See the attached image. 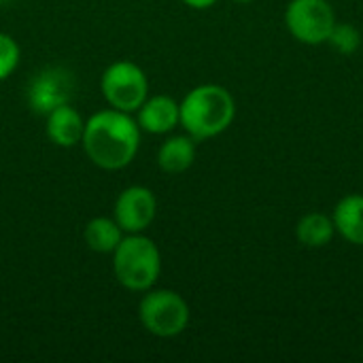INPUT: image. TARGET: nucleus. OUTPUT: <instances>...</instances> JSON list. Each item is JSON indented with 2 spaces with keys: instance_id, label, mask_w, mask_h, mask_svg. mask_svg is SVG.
Listing matches in <instances>:
<instances>
[{
  "instance_id": "f257e3e1",
  "label": "nucleus",
  "mask_w": 363,
  "mask_h": 363,
  "mask_svg": "<svg viewBox=\"0 0 363 363\" xmlns=\"http://www.w3.org/2000/svg\"><path fill=\"white\" fill-rule=\"evenodd\" d=\"M81 147L87 160L102 170H121L132 164L140 147V128L132 113L104 108L85 121Z\"/></svg>"
},
{
  "instance_id": "f03ea898",
  "label": "nucleus",
  "mask_w": 363,
  "mask_h": 363,
  "mask_svg": "<svg viewBox=\"0 0 363 363\" xmlns=\"http://www.w3.org/2000/svg\"><path fill=\"white\" fill-rule=\"evenodd\" d=\"M181 123L185 134L194 140H206L223 134L234 117L236 102L234 96L217 83H204L187 91V96L179 102Z\"/></svg>"
},
{
  "instance_id": "7ed1b4c3",
  "label": "nucleus",
  "mask_w": 363,
  "mask_h": 363,
  "mask_svg": "<svg viewBox=\"0 0 363 363\" xmlns=\"http://www.w3.org/2000/svg\"><path fill=\"white\" fill-rule=\"evenodd\" d=\"M113 255V272L128 291H149L162 272V255L157 245L145 234H125Z\"/></svg>"
},
{
  "instance_id": "20e7f679",
  "label": "nucleus",
  "mask_w": 363,
  "mask_h": 363,
  "mask_svg": "<svg viewBox=\"0 0 363 363\" xmlns=\"http://www.w3.org/2000/svg\"><path fill=\"white\" fill-rule=\"evenodd\" d=\"M143 328L157 338H174L189 325V304L172 289H149L138 304Z\"/></svg>"
},
{
  "instance_id": "39448f33",
  "label": "nucleus",
  "mask_w": 363,
  "mask_h": 363,
  "mask_svg": "<svg viewBox=\"0 0 363 363\" xmlns=\"http://www.w3.org/2000/svg\"><path fill=\"white\" fill-rule=\"evenodd\" d=\"M100 89L111 108L123 113H136L138 106L149 96V81L138 64L130 60H119L113 62L102 72Z\"/></svg>"
},
{
  "instance_id": "423d86ee",
  "label": "nucleus",
  "mask_w": 363,
  "mask_h": 363,
  "mask_svg": "<svg viewBox=\"0 0 363 363\" xmlns=\"http://www.w3.org/2000/svg\"><path fill=\"white\" fill-rule=\"evenodd\" d=\"M285 23L296 40L323 45L336 26V13L328 0H291L285 9Z\"/></svg>"
},
{
  "instance_id": "0eeeda50",
  "label": "nucleus",
  "mask_w": 363,
  "mask_h": 363,
  "mask_svg": "<svg viewBox=\"0 0 363 363\" xmlns=\"http://www.w3.org/2000/svg\"><path fill=\"white\" fill-rule=\"evenodd\" d=\"M72 94H74V74L62 66H47L38 70L26 87L28 106L38 115H47L53 108L68 104Z\"/></svg>"
},
{
  "instance_id": "6e6552de",
  "label": "nucleus",
  "mask_w": 363,
  "mask_h": 363,
  "mask_svg": "<svg viewBox=\"0 0 363 363\" xmlns=\"http://www.w3.org/2000/svg\"><path fill=\"white\" fill-rule=\"evenodd\" d=\"M157 215L155 194L145 185L125 187L113 206V219L119 223L123 234H143Z\"/></svg>"
},
{
  "instance_id": "1a4fd4ad",
  "label": "nucleus",
  "mask_w": 363,
  "mask_h": 363,
  "mask_svg": "<svg viewBox=\"0 0 363 363\" xmlns=\"http://www.w3.org/2000/svg\"><path fill=\"white\" fill-rule=\"evenodd\" d=\"M136 123H138L140 132L168 134L181 123L179 102L164 94L147 96V100L136 111Z\"/></svg>"
},
{
  "instance_id": "9d476101",
  "label": "nucleus",
  "mask_w": 363,
  "mask_h": 363,
  "mask_svg": "<svg viewBox=\"0 0 363 363\" xmlns=\"http://www.w3.org/2000/svg\"><path fill=\"white\" fill-rule=\"evenodd\" d=\"M45 119H47L45 132H47V138L53 145L64 147V149L81 145L83 130H85V119L81 117V113L70 102L53 108L51 113L45 115Z\"/></svg>"
},
{
  "instance_id": "9b49d317",
  "label": "nucleus",
  "mask_w": 363,
  "mask_h": 363,
  "mask_svg": "<svg viewBox=\"0 0 363 363\" xmlns=\"http://www.w3.org/2000/svg\"><path fill=\"white\" fill-rule=\"evenodd\" d=\"M196 162V140L189 134H177L162 143L157 151V166L166 174H181Z\"/></svg>"
},
{
  "instance_id": "f8f14e48",
  "label": "nucleus",
  "mask_w": 363,
  "mask_h": 363,
  "mask_svg": "<svg viewBox=\"0 0 363 363\" xmlns=\"http://www.w3.org/2000/svg\"><path fill=\"white\" fill-rule=\"evenodd\" d=\"M336 232L351 245H363V194H349L340 198L334 213Z\"/></svg>"
},
{
  "instance_id": "ddd939ff",
  "label": "nucleus",
  "mask_w": 363,
  "mask_h": 363,
  "mask_svg": "<svg viewBox=\"0 0 363 363\" xmlns=\"http://www.w3.org/2000/svg\"><path fill=\"white\" fill-rule=\"evenodd\" d=\"M334 234H336L334 219L325 213H315V211L306 213L296 225L298 240L308 249H321V247L330 245Z\"/></svg>"
},
{
  "instance_id": "4468645a",
  "label": "nucleus",
  "mask_w": 363,
  "mask_h": 363,
  "mask_svg": "<svg viewBox=\"0 0 363 363\" xmlns=\"http://www.w3.org/2000/svg\"><path fill=\"white\" fill-rule=\"evenodd\" d=\"M85 245L96 253H113L123 238V230L113 217H94L83 232Z\"/></svg>"
},
{
  "instance_id": "2eb2a0df",
  "label": "nucleus",
  "mask_w": 363,
  "mask_h": 363,
  "mask_svg": "<svg viewBox=\"0 0 363 363\" xmlns=\"http://www.w3.org/2000/svg\"><path fill=\"white\" fill-rule=\"evenodd\" d=\"M328 43L338 51V53H345V55H351L359 49L362 45V32L353 26V23H338L334 26Z\"/></svg>"
},
{
  "instance_id": "dca6fc26",
  "label": "nucleus",
  "mask_w": 363,
  "mask_h": 363,
  "mask_svg": "<svg viewBox=\"0 0 363 363\" xmlns=\"http://www.w3.org/2000/svg\"><path fill=\"white\" fill-rule=\"evenodd\" d=\"M21 49L11 34L0 32V81L9 79L19 66Z\"/></svg>"
},
{
  "instance_id": "f3484780",
  "label": "nucleus",
  "mask_w": 363,
  "mask_h": 363,
  "mask_svg": "<svg viewBox=\"0 0 363 363\" xmlns=\"http://www.w3.org/2000/svg\"><path fill=\"white\" fill-rule=\"evenodd\" d=\"M183 2L196 11H204V9H211L213 4H217V0H183Z\"/></svg>"
},
{
  "instance_id": "a211bd4d",
  "label": "nucleus",
  "mask_w": 363,
  "mask_h": 363,
  "mask_svg": "<svg viewBox=\"0 0 363 363\" xmlns=\"http://www.w3.org/2000/svg\"><path fill=\"white\" fill-rule=\"evenodd\" d=\"M234 2H253V0H234Z\"/></svg>"
},
{
  "instance_id": "6ab92c4d",
  "label": "nucleus",
  "mask_w": 363,
  "mask_h": 363,
  "mask_svg": "<svg viewBox=\"0 0 363 363\" xmlns=\"http://www.w3.org/2000/svg\"><path fill=\"white\" fill-rule=\"evenodd\" d=\"M2 2H9V0H0V4H2Z\"/></svg>"
}]
</instances>
